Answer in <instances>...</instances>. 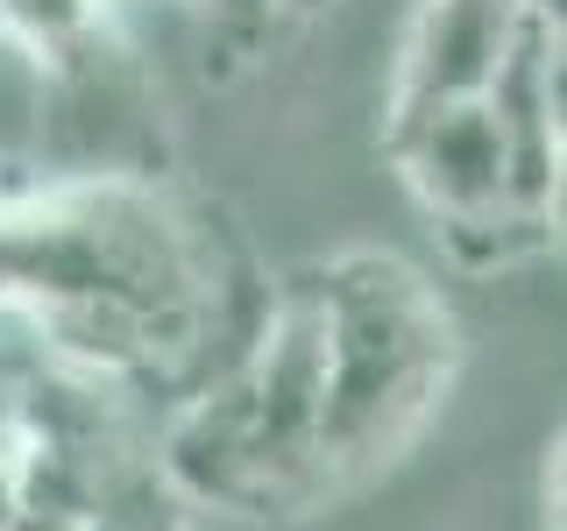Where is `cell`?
<instances>
[{"instance_id":"obj_1","label":"cell","mask_w":567,"mask_h":531,"mask_svg":"<svg viewBox=\"0 0 567 531\" xmlns=\"http://www.w3.org/2000/svg\"><path fill=\"white\" fill-rule=\"evenodd\" d=\"M362 283H327V397H319V475L377 460L419 418L440 376V312L390 262H354Z\"/></svg>"},{"instance_id":"obj_2","label":"cell","mask_w":567,"mask_h":531,"mask_svg":"<svg viewBox=\"0 0 567 531\" xmlns=\"http://www.w3.org/2000/svg\"><path fill=\"white\" fill-rule=\"evenodd\" d=\"M398 164L412 191L447 227L496 220L504 206V121L489 100H440V106H398Z\"/></svg>"},{"instance_id":"obj_3","label":"cell","mask_w":567,"mask_h":531,"mask_svg":"<svg viewBox=\"0 0 567 531\" xmlns=\"http://www.w3.org/2000/svg\"><path fill=\"white\" fill-rule=\"evenodd\" d=\"M525 14H532L525 0H425L412 50H404V100L398 106L483 100L496 64L518 43Z\"/></svg>"},{"instance_id":"obj_4","label":"cell","mask_w":567,"mask_h":531,"mask_svg":"<svg viewBox=\"0 0 567 531\" xmlns=\"http://www.w3.org/2000/svg\"><path fill=\"white\" fill-rule=\"evenodd\" d=\"M0 14L22 35H35V43H64V35H79L93 22V0H0Z\"/></svg>"}]
</instances>
